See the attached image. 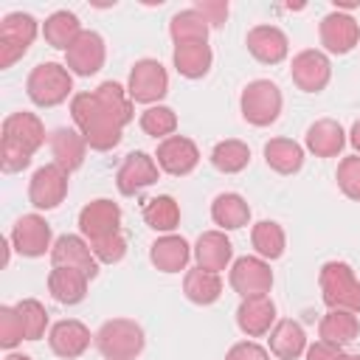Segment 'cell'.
<instances>
[{
	"mask_svg": "<svg viewBox=\"0 0 360 360\" xmlns=\"http://www.w3.org/2000/svg\"><path fill=\"white\" fill-rule=\"evenodd\" d=\"M22 340H25V326L17 307H0V346L14 349Z\"/></svg>",
	"mask_w": 360,
	"mask_h": 360,
	"instance_id": "ab89813d",
	"label": "cell"
},
{
	"mask_svg": "<svg viewBox=\"0 0 360 360\" xmlns=\"http://www.w3.org/2000/svg\"><path fill=\"white\" fill-rule=\"evenodd\" d=\"M307 149L315 155V158H335L340 155V149L346 146V132L338 121L332 118H321L315 124H309L307 129Z\"/></svg>",
	"mask_w": 360,
	"mask_h": 360,
	"instance_id": "d4e9b609",
	"label": "cell"
},
{
	"mask_svg": "<svg viewBox=\"0 0 360 360\" xmlns=\"http://www.w3.org/2000/svg\"><path fill=\"white\" fill-rule=\"evenodd\" d=\"M141 129L152 138H169L177 129V115H174L172 107H163V104L146 107L141 112Z\"/></svg>",
	"mask_w": 360,
	"mask_h": 360,
	"instance_id": "74e56055",
	"label": "cell"
},
{
	"mask_svg": "<svg viewBox=\"0 0 360 360\" xmlns=\"http://www.w3.org/2000/svg\"><path fill=\"white\" fill-rule=\"evenodd\" d=\"M51 155H53V163L56 166H62L65 172H76L84 163L87 141L82 138L79 129L59 127V129L51 132Z\"/></svg>",
	"mask_w": 360,
	"mask_h": 360,
	"instance_id": "cb8c5ba5",
	"label": "cell"
},
{
	"mask_svg": "<svg viewBox=\"0 0 360 360\" xmlns=\"http://www.w3.org/2000/svg\"><path fill=\"white\" fill-rule=\"evenodd\" d=\"M70 115L90 149L107 152L121 143L124 127L132 121V98L118 82H101L90 93L70 98Z\"/></svg>",
	"mask_w": 360,
	"mask_h": 360,
	"instance_id": "6da1fadb",
	"label": "cell"
},
{
	"mask_svg": "<svg viewBox=\"0 0 360 360\" xmlns=\"http://www.w3.org/2000/svg\"><path fill=\"white\" fill-rule=\"evenodd\" d=\"M360 42V25L346 11H332L321 20V45L329 53H349Z\"/></svg>",
	"mask_w": 360,
	"mask_h": 360,
	"instance_id": "ac0fdd59",
	"label": "cell"
},
{
	"mask_svg": "<svg viewBox=\"0 0 360 360\" xmlns=\"http://www.w3.org/2000/svg\"><path fill=\"white\" fill-rule=\"evenodd\" d=\"M225 360H270V352L253 340H239L228 349Z\"/></svg>",
	"mask_w": 360,
	"mask_h": 360,
	"instance_id": "ee69618b",
	"label": "cell"
},
{
	"mask_svg": "<svg viewBox=\"0 0 360 360\" xmlns=\"http://www.w3.org/2000/svg\"><path fill=\"white\" fill-rule=\"evenodd\" d=\"M87 276L82 270L73 267H53L48 273V292L53 295V301L59 304H79L87 295Z\"/></svg>",
	"mask_w": 360,
	"mask_h": 360,
	"instance_id": "4316f807",
	"label": "cell"
},
{
	"mask_svg": "<svg viewBox=\"0 0 360 360\" xmlns=\"http://www.w3.org/2000/svg\"><path fill=\"white\" fill-rule=\"evenodd\" d=\"M143 222H146L152 231L172 233V231L180 225V205H177V200L169 197V194L152 197V200L143 205Z\"/></svg>",
	"mask_w": 360,
	"mask_h": 360,
	"instance_id": "836d02e7",
	"label": "cell"
},
{
	"mask_svg": "<svg viewBox=\"0 0 360 360\" xmlns=\"http://www.w3.org/2000/svg\"><path fill=\"white\" fill-rule=\"evenodd\" d=\"M90 340H96V335H90V329L82 321H73V318H65V321L53 323L51 332H48L51 352L65 357V360H73V357L84 354Z\"/></svg>",
	"mask_w": 360,
	"mask_h": 360,
	"instance_id": "ffe728a7",
	"label": "cell"
},
{
	"mask_svg": "<svg viewBox=\"0 0 360 360\" xmlns=\"http://www.w3.org/2000/svg\"><path fill=\"white\" fill-rule=\"evenodd\" d=\"M104 56H107V48H104L101 34L82 31L76 37V42L65 51V68L70 73H76V76H93V73L101 70Z\"/></svg>",
	"mask_w": 360,
	"mask_h": 360,
	"instance_id": "5bb4252c",
	"label": "cell"
},
{
	"mask_svg": "<svg viewBox=\"0 0 360 360\" xmlns=\"http://www.w3.org/2000/svg\"><path fill=\"white\" fill-rule=\"evenodd\" d=\"M211 219L214 225H219L222 231H236V228H245L250 222V205L242 194H233V191H225L219 194L214 202H211Z\"/></svg>",
	"mask_w": 360,
	"mask_h": 360,
	"instance_id": "f1b7e54d",
	"label": "cell"
},
{
	"mask_svg": "<svg viewBox=\"0 0 360 360\" xmlns=\"http://www.w3.org/2000/svg\"><path fill=\"white\" fill-rule=\"evenodd\" d=\"M349 141H352V146H354V149H357V155H360V121H354V124H352Z\"/></svg>",
	"mask_w": 360,
	"mask_h": 360,
	"instance_id": "bcb514c9",
	"label": "cell"
},
{
	"mask_svg": "<svg viewBox=\"0 0 360 360\" xmlns=\"http://www.w3.org/2000/svg\"><path fill=\"white\" fill-rule=\"evenodd\" d=\"M191 253H194V250H191V245H188L183 236H177V233H163L160 239L152 242V248H149V262H152L160 273H180V270H186Z\"/></svg>",
	"mask_w": 360,
	"mask_h": 360,
	"instance_id": "7402d4cb",
	"label": "cell"
},
{
	"mask_svg": "<svg viewBox=\"0 0 360 360\" xmlns=\"http://www.w3.org/2000/svg\"><path fill=\"white\" fill-rule=\"evenodd\" d=\"M11 245L20 256H45L53 245H51V225L39 217V214H25L14 222L11 228Z\"/></svg>",
	"mask_w": 360,
	"mask_h": 360,
	"instance_id": "9a60e30c",
	"label": "cell"
},
{
	"mask_svg": "<svg viewBox=\"0 0 360 360\" xmlns=\"http://www.w3.org/2000/svg\"><path fill=\"white\" fill-rule=\"evenodd\" d=\"M338 186L349 200L360 202V155H349L338 166Z\"/></svg>",
	"mask_w": 360,
	"mask_h": 360,
	"instance_id": "60d3db41",
	"label": "cell"
},
{
	"mask_svg": "<svg viewBox=\"0 0 360 360\" xmlns=\"http://www.w3.org/2000/svg\"><path fill=\"white\" fill-rule=\"evenodd\" d=\"M37 20L22 11H11L0 20V68H11L37 37Z\"/></svg>",
	"mask_w": 360,
	"mask_h": 360,
	"instance_id": "52a82bcc",
	"label": "cell"
},
{
	"mask_svg": "<svg viewBox=\"0 0 360 360\" xmlns=\"http://www.w3.org/2000/svg\"><path fill=\"white\" fill-rule=\"evenodd\" d=\"M340 360H360V354H349V352H343Z\"/></svg>",
	"mask_w": 360,
	"mask_h": 360,
	"instance_id": "681fc988",
	"label": "cell"
},
{
	"mask_svg": "<svg viewBox=\"0 0 360 360\" xmlns=\"http://www.w3.org/2000/svg\"><path fill=\"white\" fill-rule=\"evenodd\" d=\"M248 51L264 62V65H278L287 59V51H290V42H287V34L276 25H256L248 31Z\"/></svg>",
	"mask_w": 360,
	"mask_h": 360,
	"instance_id": "44dd1931",
	"label": "cell"
},
{
	"mask_svg": "<svg viewBox=\"0 0 360 360\" xmlns=\"http://www.w3.org/2000/svg\"><path fill=\"white\" fill-rule=\"evenodd\" d=\"M270 352L278 360H295L307 352V335L301 329V323H295L292 318L278 321L270 329Z\"/></svg>",
	"mask_w": 360,
	"mask_h": 360,
	"instance_id": "83f0119b",
	"label": "cell"
},
{
	"mask_svg": "<svg viewBox=\"0 0 360 360\" xmlns=\"http://www.w3.org/2000/svg\"><path fill=\"white\" fill-rule=\"evenodd\" d=\"M264 160L278 174H295L304 166V149L290 138H273L264 143Z\"/></svg>",
	"mask_w": 360,
	"mask_h": 360,
	"instance_id": "4dcf8cb0",
	"label": "cell"
},
{
	"mask_svg": "<svg viewBox=\"0 0 360 360\" xmlns=\"http://www.w3.org/2000/svg\"><path fill=\"white\" fill-rule=\"evenodd\" d=\"M84 28H82V22H79V17L73 14V11H53L45 22H42V37H45V42L51 45V48H56V51H68L73 42H76V37L82 34Z\"/></svg>",
	"mask_w": 360,
	"mask_h": 360,
	"instance_id": "f546056e",
	"label": "cell"
},
{
	"mask_svg": "<svg viewBox=\"0 0 360 360\" xmlns=\"http://www.w3.org/2000/svg\"><path fill=\"white\" fill-rule=\"evenodd\" d=\"M45 143V127L34 112H11L3 121L0 166L3 172H22L31 163V155Z\"/></svg>",
	"mask_w": 360,
	"mask_h": 360,
	"instance_id": "7a4b0ae2",
	"label": "cell"
},
{
	"mask_svg": "<svg viewBox=\"0 0 360 360\" xmlns=\"http://www.w3.org/2000/svg\"><path fill=\"white\" fill-rule=\"evenodd\" d=\"M321 295L329 309L360 312V278L346 262H326L321 267Z\"/></svg>",
	"mask_w": 360,
	"mask_h": 360,
	"instance_id": "277c9868",
	"label": "cell"
},
{
	"mask_svg": "<svg viewBox=\"0 0 360 360\" xmlns=\"http://www.w3.org/2000/svg\"><path fill=\"white\" fill-rule=\"evenodd\" d=\"M208 31H211V25L202 20V14L197 8L177 11L169 22V34H172L174 45H180V42H208Z\"/></svg>",
	"mask_w": 360,
	"mask_h": 360,
	"instance_id": "e575fe53",
	"label": "cell"
},
{
	"mask_svg": "<svg viewBox=\"0 0 360 360\" xmlns=\"http://www.w3.org/2000/svg\"><path fill=\"white\" fill-rule=\"evenodd\" d=\"M158 169L160 166H158V160L152 155L129 152L121 160L118 172H115V186H118L121 194H138L141 188H146V186H152L158 180Z\"/></svg>",
	"mask_w": 360,
	"mask_h": 360,
	"instance_id": "e0dca14e",
	"label": "cell"
},
{
	"mask_svg": "<svg viewBox=\"0 0 360 360\" xmlns=\"http://www.w3.org/2000/svg\"><path fill=\"white\" fill-rule=\"evenodd\" d=\"M166 90H169V76L158 59H138L132 65L129 82H127V93L132 101L155 107L166 96Z\"/></svg>",
	"mask_w": 360,
	"mask_h": 360,
	"instance_id": "ba28073f",
	"label": "cell"
},
{
	"mask_svg": "<svg viewBox=\"0 0 360 360\" xmlns=\"http://www.w3.org/2000/svg\"><path fill=\"white\" fill-rule=\"evenodd\" d=\"M250 242H253L256 253H259L264 262L278 259V256L284 253V245H287L281 225L273 222V219H262V222H256L253 231H250Z\"/></svg>",
	"mask_w": 360,
	"mask_h": 360,
	"instance_id": "d590c367",
	"label": "cell"
},
{
	"mask_svg": "<svg viewBox=\"0 0 360 360\" xmlns=\"http://www.w3.org/2000/svg\"><path fill=\"white\" fill-rule=\"evenodd\" d=\"M360 332V321L354 312H346V309H329L323 318H321V326H318V335L321 340H329L335 346H346L357 338Z\"/></svg>",
	"mask_w": 360,
	"mask_h": 360,
	"instance_id": "1f68e13d",
	"label": "cell"
},
{
	"mask_svg": "<svg viewBox=\"0 0 360 360\" xmlns=\"http://www.w3.org/2000/svg\"><path fill=\"white\" fill-rule=\"evenodd\" d=\"M155 160L158 166L166 172V174H174V177H183L188 172L197 169L200 163V149L191 138L186 135H169L158 143V152H155Z\"/></svg>",
	"mask_w": 360,
	"mask_h": 360,
	"instance_id": "4fadbf2b",
	"label": "cell"
},
{
	"mask_svg": "<svg viewBox=\"0 0 360 360\" xmlns=\"http://www.w3.org/2000/svg\"><path fill=\"white\" fill-rule=\"evenodd\" d=\"M143 329L129 318L104 321L96 332V346L104 360H135L143 352Z\"/></svg>",
	"mask_w": 360,
	"mask_h": 360,
	"instance_id": "3957f363",
	"label": "cell"
},
{
	"mask_svg": "<svg viewBox=\"0 0 360 360\" xmlns=\"http://www.w3.org/2000/svg\"><path fill=\"white\" fill-rule=\"evenodd\" d=\"M6 360H34V357H28V354H8Z\"/></svg>",
	"mask_w": 360,
	"mask_h": 360,
	"instance_id": "c3c4849f",
	"label": "cell"
},
{
	"mask_svg": "<svg viewBox=\"0 0 360 360\" xmlns=\"http://www.w3.org/2000/svg\"><path fill=\"white\" fill-rule=\"evenodd\" d=\"M183 292L191 304H214L219 295H222V281H219V273H211V270H202V267H194L186 273L183 278Z\"/></svg>",
	"mask_w": 360,
	"mask_h": 360,
	"instance_id": "d6a6232c",
	"label": "cell"
},
{
	"mask_svg": "<svg viewBox=\"0 0 360 360\" xmlns=\"http://www.w3.org/2000/svg\"><path fill=\"white\" fill-rule=\"evenodd\" d=\"M360 6V0H335V8L338 11H343V8H357Z\"/></svg>",
	"mask_w": 360,
	"mask_h": 360,
	"instance_id": "7dc6e473",
	"label": "cell"
},
{
	"mask_svg": "<svg viewBox=\"0 0 360 360\" xmlns=\"http://www.w3.org/2000/svg\"><path fill=\"white\" fill-rule=\"evenodd\" d=\"M79 231L87 242H98L121 233V208L112 200H93L79 211Z\"/></svg>",
	"mask_w": 360,
	"mask_h": 360,
	"instance_id": "30bf717a",
	"label": "cell"
},
{
	"mask_svg": "<svg viewBox=\"0 0 360 360\" xmlns=\"http://www.w3.org/2000/svg\"><path fill=\"white\" fill-rule=\"evenodd\" d=\"M194 259H197V267L219 273V270H225L231 264L233 245L225 236V231H205V233H200V239L194 245Z\"/></svg>",
	"mask_w": 360,
	"mask_h": 360,
	"instance_id": "603a6c76",
	"label": "cell"
},
{
	"mask_svg": "<svg viewBox=\"0 0 360 360\" xmlns=\"http://www.w3.org/2000/svg\"><path fill=\"white\" fill-rule=\"evenodd\" d=\"M172 62H174V68H177L180 76H186V79H202L211 70L214 53H211V45L208 42H180V45H174Z\"/></svg>",
	"mask_w": 360,
	"mask_h": 360,
	"instance_id": "484cf974",
	"label": "cell"
},
{
	"mask_svg": "<svg viewBox=\"0 0 360 360\" xmlns=\"http://www.w3.org/2000/svg\"><path fill=\"white\" fill-rule=\"evenodd\" d=\"M20 318H22V326H25V340H39L45 335V326H48V309L37 301V298H22L20 304H14Z\"/></svg>",
	"mask_w": 360,
	"mask_h": 360,
	"instance_id": "f35d334b",
	"label": "cell"
},
{
	"mask_svg": "<svg viewBox=\"0 0 360 360\" xmlns=\"http://www.w3.org/2000/svg\"><path fill=\"white\" fill-rule=\"evenodd\" d=\"M68 174L62 166L56 163H45L34 172L31 183H28V200L34 208L39 211H51L56 208L65 197H68Z\"/></svg>",
	"mask_w": 360,
	"mask_h": 360,
	"instance_id": "9c48e42d",
	"label": "cell"
},
{
	"mask_svg": "<svg viewBox=\"0 0 360 360\" xmlns=\"http://www.w3.org/2000/svg\"><path fill=\"white\" fill-rule=\"evenodd\" d=\"M228 281L242 298L267 295L270 287H273V270L262 256H242V259H236L231 264Z\"/></svg>",
	"mask_w": 360,
	"mask_h": 360,
	"instance_id": "8fae6325",
	"label": "cell"
},
{
	"mask_svg": "<svg viewBox=\"0 0 360 360\" xmlns=\"http://www.w3.org/2000/svg\"><path fill=\"white\" fill-rule=\"evenodd\" d=\"M51 262H53V267L82 270L87 278H96L98 276V259L93 256L90 242L84 236H73V233L59 236L53 242V248H51Z\"/></svg>",
	"mask_w": 360,
	"mask_h": 360,
	"instance_id": "2e32d148",
	"label": "cell"
},
{
	"mask_svg": "<svg viewBox=\"0 0 360 360\" xmlns=\"http://www.w3.org/2000/svg\"><path fill=\"white\" fill-rule=\"evenodd\" d=\"M90 250H93V256H96L98 262H104V264H115V262H121L124 253H127V239H124L121 233H115V236L90 242Z\"/></svg>",
	"mask_w": 360,
	"mask_h": 360,
	"instance_id": "b9f144b4",
	"label": "cell"
},
{
	"mask_svg": "<svg viewBox=\"0 0 360 360\" xmlns=\"http://www.w3.org/2000/svg\"><path fill=\"white\" fill-rule=\"evenodd\" d=\"M281 90L276 82L270 79H256L250 82L245 90H242V98H239V107H242V118L253 127H270L278 112H281Z\"/></svg>",
	"mask_w": 360,
	"mask_h": 360,
	"instance_id": "8992f818",
	"label": "cell"
},
{
	"mask_svg": "<svg viewBox=\"0 0 360 360\" xmlns=\"http://www.w3.org/2000/svg\"><path fill=\"white\" fill-rule=\"evenodd\" d=\"M194 8L202 14V20H205L211 28H219V25H225V20H228V3H225V0H197Z\"/></svg>",
	"mask_w": 360,
	"mask_h": 360,
	"instance_id": "7bdbcfd3",
	"label": "cell"
},
{
	"mask_svg": "<svg viewBox=\"0 0 360 360\" xmlns=\"http://www.w3.org/2000/svg\"><path fill=\"white\" fill-rule=\"evenodd\" d=\"M248 160H250V149H248V143H242V141H236V138L219 141V143L211 149V163H214V169L222 172V174H236V172H242V169L248 166Z\"/></svg>",
	"mask_w": 360,
	"mask_h": 360,
	"instance_id": "8d00e7d4",
	"label": "cell"
},
{
	"mask_svg": "<svg viewBox=\"0 0 360 360\" xmlns=\"http://www.w3.org/2000/svg\"><path fill=\"white\" fill-rule=\"evenodd\" d=\"M25 90L37 107H56L73 93V73L59 62H42L28 73Z\"/></svg>",
	"mask_w": 360,
	"mask_h": 360,
	"instance_id": "5b68a950",
	"label": "cell"
},
{
	"mask_svg": "<svg viewBox=\"0 0 360 360\" xmlns=\"http://www.w3.org/2000/svg\"><path fill=\"white\" fill-rule=\"evenodd\" d=\"M236 326L248 338H262L276 326V304L270 295H250L242 298L236 309Z\"/></svg>",
	"mask_w": 360,
	"mask_h": 360,
	"instance_id": "d6986e66",
	"label": "cell"
},
{
	"mask_svg": "<svg viewBox=\"0 0 360 360\" xmlns=\"http://www.w3.org/2000/svg\"><path fill=\"white\" fill-rule=\"evenodd\" d=\"M290 73H292V82L298 84V90L321 93L329 84V79H332V65H329V56L323 51L307 48V51L292 56Z\"/></svg>",
	"mask_w": 360,
	"mask_h": 360,
	"instance_id": "7c38bea8",
	"label": "cell"
},
{
	"mask_svg": "<svg viewBox=\"0 0 360 360\" xmlns=\"http://www.w3.org/2000/svg\"><path fill=\"white\" fill-rule=\"evenodd\" d=\"M343 346H335L329 340H315L312 346H307V360H340Z\"/></svg>",
	"mask_w": 360,
	"mask_h": 360,
	"instance_id": "f6af8a7d",
	"label": "cell"
}]
</instances>
